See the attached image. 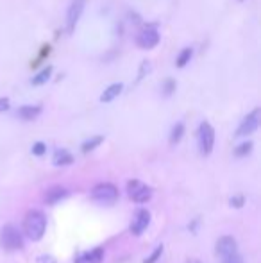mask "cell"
<instances>
[{"label":"cell","mask_w":261,"mask_h":263,"mask_svg":"<svg viewBox=\"0 0 261 263\" xmlns=\"http://www.w3.org/2000/svg\"><path fill=\"white\" fill-rule=\"evenodd\" d=\"M23 231H25V235L32 242L41 240L43 236H45V231H47V219H45V215L41 211H38V209L29 211L25 220H23Z\"/></svg>","instance_id":"1"},{"label":"cell","mask_w":261,"mask_h":263,"mask_svg":"<svg viewBox=\"0 0 261 263\" xmlns=\"http://www.w3.org/2000/svg\"><path fill=\"white\" fill-rule=\"evenodd\" d=\"M0 245L5 251H20L23 247V238H21L20 231L11 224L4 225L0 229Z\"/></svg>","instance_id":"2"},{"label":"cell","mask_w":261,"mask_h":263,"mask_svg":"<svg viewBox=\"0 0 261 263\" xmlns=\"http://www.w3.org/2000/svg\"><path fill=\"white\" fill-rule=\"evenodd\" d=\"M91 199L100 204H113L118 199V188L111 182H100L91 190Z\"/></svg>","instance_id":"3"},{"label":"cell","mask_w":261,"mask_h":263,"mask_svg":"<svg viewBox=\"0 0 261 263\" xmlns=\"http://www.w3.org/2000/svg\"><path fill=\"white\" fill-rule=\"evenodd\" d=\"M199 147L204 156H209L215 147V129L209 122H202L199 127Z\"/></svg>","instance_id":"4"},{"label":"cell","mask_w":261,"mask_h":263,"mask_svg":"<svg viewBox=\"0 0 261 263\" xmlns=\"http://www.w3.org/2000/svg\"><path fill=\"white\" fill-rule=\"evenodd\" d=\"M127 193L134 202H147L152 197V188L147 186L145 182L133 179V181L127 182Z\"/></svg>","instance_id":"5"},{"label":"cell","mask_w":261,"mask_h":263,"mask_svg":"<svg viewBox=\"0 0 261 263\" xmlns=\"http://www.w3.org/2000/svg\"><path fill=\"white\" fill-rule=\"evenodd\" d=\"M258 125H260V107L252 109V111L241 120L240 127L236 131V136H249V134H252L256 131Z\"/></svg>","instance_id":"6"},{"label":"cell","mask_w":261,"mask_h":263,"mask_svg":"<svg viewBox=\"0 0 261 263\" xmlns=\"http://www.w3.org/2000/svg\"><path fill=\"white\" fill-rule=\"evenodd\" d=\"M150 224V213L147 209H138L136 213H134L133 220H131V225H129V229L133 233L134 236H140L143 233Z\"/></svg>","instance_id":"7"},{"label":"cell","mask_w":261,"mask_h":263,"mask_svg":"<svg viewBox=\"0 0 261 263\" xmlns=\"http://www.w3.org/2000/svg\"><path fill=\"white\" fill-rule=\"evenodd\" d=\"M84 4L86 0H74L68 7V15H66V31L72 34L75 31V25H77V21H79L80 15H82V11H84Z\"/></svg>","instance_id":"8"},{"label":"cell","mask_w":261,"mask_h":263,"mask_svg":"<svg viewBox=\"0 0 261 263\" xmlns=\"http://www.w3.org/2000/svg\"><path fill=\"white\" fill-rule=\"evenodd\" d=\"M238 252V245H236V240L233 236H222L217 242V256L220 260H225V258L233 256Z\"/></svg>","instance_id":"9"},{"label":"cell","mask_w":261,"mask_h":263,"mask_svg":"<svg viewBox=\"0 0 261 263\" xmlns=\"http://www.w3.org/2000/svg\"><path fill=\"white\" fill-rule=\"evenodd\" d=\"M140 48H145V50H150L154 48L158 43H160V34L156 31L154 27H147L138 34V40H136Z\"/></svg>","instance_id":"10"},{"label":"cell","mask_w":261,"mask_h":263,"mask_svg":"<svg viewBox=\"0 0 261 263\" xmlns=\"http://www.w3.org/2000/svg\"><path fill=\"white\" fill-rule=\"evenodd\" d=\"M102 260H104V249L102 247H95L91 251L79 254L75 258V263H102Z\"/></svg>","instance_id":"11"},{"label":"cell","mask_w":261,"mask_h":263,"mask_svg":"<svg viewBox=\"0 0 261 263\" xmlns=\"http://www.w3.org/2000/svg\"><path fill=\"white\" fill-rule=\"evenodd\" d=\"M64 197H68V192L61 186H54V188H50V190H47V193H45V202L52 206V204L63 201Z\"/></svg>","instance_id":"12"},{"label":"cell","mask_w":261,"mask_h":263,"mask_svg":"<svg viewBox=\"0 0 261 263\" xmlns=\"http://www.w3.org/2000/svg\"><path fill=\"white\" fill-rule=\"evenodd\" d=\"M123 90V84L122 82H113L111 86H107L106 90L102 91V95H100V102H111L115 101L120 93H122Z\"/></svg>","instance_id":"13"},{"label":"cell","mask_w":261,"mask_h":263,"mask_svg":"<svg viewBox=\"0 0 261 263\" xmlns=\"http://www.w3.org/2000/svg\"><path fill=\"white\" fill-rule=\"evenodd\" d=\"M54 165L56 166H64V165H72L74 163V156L70 154L68 150H56V154H54Z\"/></svg>","instance_id":"14"},{"label":"cell","mask_w":261,"mask_h":263,"mask_svg":"<svg viewBox=\"0 0 261 263\" xmlns=\"http://www.w3.org/2000/svg\"><path fill=\"white\" fill-rule=\"evenodd\" d=\"M40 113H41V107L40 106H21L16 115H18L21 120H32V118H36Z\"/></svg>","instance_id":"15"},{"label":"cell","mask_w":261,"mask_h":263,"mask_svg":"<svg viewBox=\"0 0 261 263\" xmlns=\"http://www.w3.org/2000/svg\"><path fill=\"white\" fill-rule=\"evenodd\" d=\"M50 75H52V66H45L41 72H38V74L32 77V84H34V86L45 84V82L50 79Z\"/></svg>","instance_id":"16"},{"label":"cell","mask_w":261,"mask_h":263,"mask_svg":"<svg viewBox=\"0 0 261 263\" xmlns=\"http://www.w3.org/2000/svg\"><path fill=\"white\" fill-rule=\"evenodd\" d=\"M104 142V138L102 136H93V138H90V140H86L84 143H82V147H80V150L84 152V154H88L90 150H93L95 147H99V145Z\"/></svg>","instance_id":"17"},{"label":"cell","mask_w":261,"mask_h":263,"mask_svg":"<svg viewBox=\"0 0 261 263\" xmlns=\"http://www.w3.org/2000/svg\"><path fill=\"white\" fill-rule=\"evenodd\" d=\"M182 134H184V123H176L174 125V129H172V134H170V143L172 145H176V143H179L181 142V138H182Z\"/></svg>","instance_id":"18"},{"label":"cell","mask_w":261,"mask_h":263,"mask_svg":"<svg viewBox=\"0 0 261 263\" xmlns=\"http://www.w3.org/2000/svg\"><path fill=\"white\" fill-rule=\"evenodd\" d=\"M192 48H182L181 50V54L177 56V61H176V64L179 66V68H182V66H186L188 64V61L192 59Z\"/></svg>","instance_id":"19"},{"label":"cell","mask_w":261,"mask_h":263,"mask_svg":"<svg viewBox=\"0 0 261 263\" xmlns=\"http://www.w3.org/2000/svg\"><path fill=\"white\" fill-rule=\"evenodd\" d=\"M251 150H252V142H243V143H240L235 149V154L238 158H243V156L251 154Z\"/></svg>","instance_id":"20"},{"label":"cell","mask_w":261,"mask_h":263,"mask_svg":"<svg viewBox=\"0 0 261 263\" xmlns=\"http://www.w3.org/2000/svg\"><path fill=\"white\" fill-rule=\"evenodd\" d=\"M176 88H177V84H176V81L174 79H166L165 82H163V95H172L174 91H176Z\"/></svg>","instance_id":"21"},{"label":"cell","mask_w":261,"mask_h":263,"mask_svg":"<svg viewBox=\"0 0 261 263\" xmlns=\"http://www.w3.org/2000/svg\"><path fill=\"white\" fill-rule=\"evenodd\" d=\"M161 254H163V245H158V247H156V251L152 252V254H150V256L147 258L143 263H156L161 258Z\"/></svg>","instance_id":"22"},{"label":"cell","mask_w":261,"mask_h":263,"mask_svg":"<svg viewBox=\"0 0 261 263\" xmlns=\"http://www.w3.org/2000/svg\"><path fill=\"white\" fill-rule=\"evenodd\" d=\"M47 152V145L43 143V142H36V143L32 145V154L34 156H43Z\"/></svg>","instance_id":"23"},{"label":"cell","mask_w":261,"mask_h":263,"mask_svg":"<svg viewBox=\"0 0 261 263\" xmlns=\"http://www.w3.org/2000/svg\"><path fill=\"white\" fill-rule=\"evenodd\" d=\"M231 206H235V208H241L243 202H245V197L243 195H235V197H231Z\"/></svg>","instance_id":"24"},{"label":"cell","mask_w":261,"mask_h":263,"mask_svg":"<svg viewBox=\"0 0 261 263\" xmlns=\"http://www.w3.org/2000/svg\"><path fill=\"white\" fill-rule=\"evenodd\" d=\"M222 263H243V258L240 256V252H236V254H233V256L222 260Z\"/></svg>","instance_id":"25"},{"label":"cell","mask_w":261,"mask_h":263,"mask_svg":"<svg viewBox=\"0 0 261 263\" xmlns=\"http://www.w3.org/2000/svg\"><path fill=\"white\" fill-rule=\"evenodd\" d=\"M149 66H150L149 61H143V63H141V66H140V74H138V81L143 79L145 72H149Z\"/></svg>","instance_id":"26"},{"label":"cell","mask_w":261,"mask_h":263,"mask_svg":"<svg viewBox=\"0 0 261 263\" xmlns=\"http://www.w3.org/2000/svg\"><path fill=\"white\" fill-rule=\"evenodd\" d=\"M9 109V99L7 97H0V113H4Z\"/></svg>","instance_id":"27"},{"label":"cell","mask_w":261,"mask_h":263,"mask_svg":"<svg viewBox=\"0 0 261 263\" xmlns=\"http://www.w3.org/2000/svg\"><path fill=\"white\" fill-rule=\"evenodd\" d=\"M36 263H56V258H54V256H48V254H43V256L38 258Z\"/></svg>","instance_id":"28"},{"label":"cell","mask_w":261,"mask_h":263,"mask_svg":"<svg viewBox=\"0 0 261 263\" xmlns=\"http://www.w3.org/2000/svg\"><path fill=\"white\" fill-rule=\"evenodd\" d=\"M188 263H201L199 260H192V262H188Z\"/></svg>","instance_id":"29"}]
</instances>
